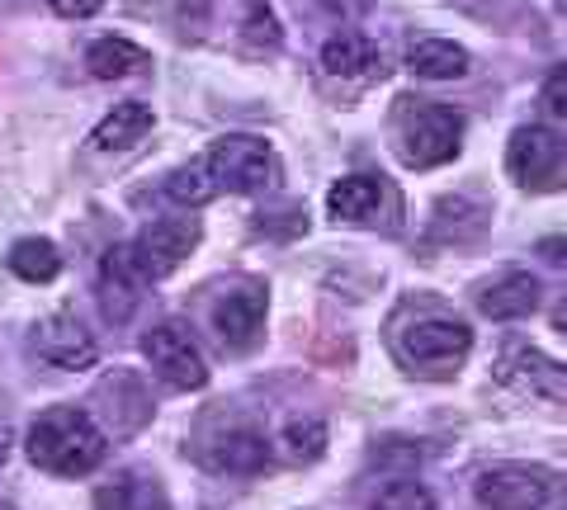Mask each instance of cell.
Listing matches in <instances>:
<instances>
[{
    "label": "cell",
    "mask_w": 567,
    "mask_h": 510,
    "mask_svg": "<svg viewBox=\"0 0 567 510\" xmlns=\"http://www.w3.org/2000/svg\"><path fill=\"white\" fill-rule=\"evenodd\" d=\"M24 449H29L33 468L52 472V478H85V472H95L104 464L110 439H104V430L91 420V412L52 407V412H43L39 420H33Z\"/></svg>",
    "instance_id": "obj_1"
},
{
    "label": "cell",
    "mask_w": 567,
    "mask_h": 510,
    "mask_svg": "<svg viewBox=\"0 0 567 510\" xmlns=\"http://www.w3.org/2000/svg\"><path fill=\"white\" fill-rule=\"evenodd\" d=\"M199 166L218 195L223 189H233V195H260V189H270L279 180V156L270 152V143H260L251 133H233L223 143H213L199 156Z\"/></svg>",
    "instance_id": "obj_2"
},
{
    "label": "cell",
    "mask_w": 567,
    "mask_h": 510,
    "mask_svg": "<svg viewBox=\"0 0 567 510\" xmlns=\"http://www.w3.org/2000/svg\"><path fill=\"white\" fill-rule=\"evenodd\" d=\"M398 123H402V162L416 170L445 166L458 152V137H464V114L435 100H402Z\"/></svg>",
    "instance_id": "obj_3"
},
{
    "label": "cell",
    "mask_w": 567,
    "mask_h": 510,
    "mask_svg": "<svg viewBox=\"0 0 567 510\" xmlns=\"http://www.w3.org/2000/svg\"><path fill=\"white\" fill-rule=\"evenodd\" d=\"M142 355H147V364L156 368V378L171 383V388L181 393H194L208 383V364L199 355V345L189 341V331L181 326H152L147 336H142Z\"/></svg>",
    "instance_id": "obj_4"
},
{
    "label": "cell",
    "mask_w": 567,
    "mask_h": 510,
    "mask_svg": "<svg viewBox=\"0 0 567 510\" xmlns=\"http://www.w3.org/2000/svg\"><path fill=\"white\" fill-rule=\"evenodd\" d=\"M194 246H199V222L194 218H156L137 232L133 256H137V266L152 284V279H166V274L181 270Z\"/></svg>",
    "instance_id": "obj_5"
},
{
    "label": "cell",
    "mask_w": 567,
    "mask_h": 510,
    "mask_svg": "<svg viewBox=\"0 0 567 510\" xmlns=\"http://www.w3.org/2000/svg\"><path fill=\"white\" fill-rule=\"evenodd\" d=\"M473 350V331L450 316H421V322L398 331V355L416 368L431 364H458Z\"/></svg>",
    "instance_id": "obj_6"
},
{
    "label": "cell",
    "mask_w": 567,
    "mask_h": 510,
    "mask_svg": "<svg viewBox=\"0 0 567 510\" xmlns=\"http://www.w3.org/2000/svg\"><path fill=\"white\" fill-rule=\"evenodd\" d=\"M492 374H496V383H506V388H516V393L544 397V402H567V364L548 360L535 345H506Z\"/></svg>",
    "instance_id": "obj_7"
},
{
    "label": "cell",
    "mask_w": 567,
    "mask_h": 510,
    "mask_svg": "<svg viewBox=\"0 0 567 510\" xmlns=\"http://www.w3.org/2000/svg\"><path fill=\"white\" fill-rule=\"evenodd\" d=\"M473 491L483 510H544L548 497H554V478L539 468L502 464V468H487Z\"/></svg>",
    "instance_id": "obj_8"
},
{
    "label": "cell",
    "mask_w": 567,
    "mask_h": 510,
    "mask_svg": "<svg viewBox=\"0 0 567 510\" xmlns=\"http://www.w3.org/2000/svg\"><path fill=\"white\" fill-rule=\"evenodd\" d=\"M563 166V143L554 128H539V123H529V128H516L506 143V170L516 185H544L548 175Z\"/></svg>",
    "instance_id": "obj_9"
},
{
    "label": "cell",
    "mask_w": 567,
    "mask_h": 510,
    "mask_svg": "<svg viewBox=\"0 0 567 510\" xmlns=\"http://www.w3.org/2000/svg\"><path fill=\"white\" fill-rule=\"evenodd\" d=\"M33 345H39V355L48 364H58V368H91L95 355H100V345L95 336L85 331L71 312H58V316H43L39 322V336H33Z\"/></svg>",
    "instance_id": "obj_10"
},
{
    "label": "cell",
    "mask_w": 567,
    "mask_h": 510,
    "mask_svg": "<svg viewBox=\"0 0 567 510\" xmlns=\"http://www.w3.org/2000/svg\"><path fill=\"white\" fill-rule=\"evenodd\" d=\"M147 284V274H142L133 246H114V251H104L100 260V293H104V312L114 316V322H123L133 308H137V289Z\"/></svg>",
    "instance_id": "obj_11"
},
{
    "label": "cell",
    "mask_w": 567,
    "mask_h": 510,
    "mask_svg": "<svg viewBox=\"0 0 567 510\" xmlns=\"http://www.w3.org/2000/svg\"><path fill=\"white\" fill-rule=\"evenodd\" d=\"M213 322H218L223 341L233 350H251L260 341V326H265V293L260 289H237L227 293L218 312H213Z\"/></svg>",
    "instance_id": "obj_12"
},
{
    "label": "cell",
    "mask_w": 567,
    "mask_h": 510,
    "mask_svg": "<svg viewBox=\"0 0 567 510\" xmlns=\"http://www.w3.org/2000/svg\"><path fill=\"white\" fill-rule=\"evenodd\" d=\"M477 308H483V316H492V322H520V316L539 308V279L525 270H511L483 289Z\"/></svg>",
    "instance_id": "obj_13"
},
{
    "label": "cell",
    "mask_w": 567,
    "mask_h": 510,
    "mask_svg": "<svg viewBox=\"0 0 567 510\" xmlns=\"http://www.w3.org/2000/svg\"><path fill=\"white\" fill-rule=\"evenodd\" d=\"M152 123H156V118H152V104H142V100L114 104V110L95 123L91 147H95V152H123V147H137L142 137L152 133Z\"/></svg>",
    "instance_id": "obj_14"
},
{
    "label": "cell",
    "mask_w": 567,
    "mask_h": 510,
    "mask_svg": "<svg viewBox=\"0 0 567 510\" xmlns=\"http://www.w3.org/2000/svg\"><path fill=\"white\" fill-rule=\"evenodd\" d=\"M468 66L473 58L450 39H421L406 52V72L425 81H458V76H468Z\"/></svg>",
    "instance_id": "obj_15"
},
{
    "label": "cell",
    "mask_w": 567,
    "mask_h": 510,
    "mask_svg": "<svg viewBox=\"0 0 567 510\" xmlns=\"http://www.w3.org/2000/svg\"><path fill=\"white\" fill-rule=\"evenodd\" d=\"M265 459H270V445H265V435L256 426L227 430V435H218V445L208 449V464L223 472H260Z\"/></svg>",
    "instance_id": "obj_16"
},
{
    "label": "cell",
    "mask_w": 567,
    "mask_h": 510,
    "mask_svg": "<svg viewBox=\"0 0 567 510\" xmlns=\"http://www.w3.org/2000/svg\"><path fill=\"white\" fill-rule=\"evenodd\" d=\"M85 66L100 76V81H123V76H137L152 66V52L137 48L128 39H95L91 52H85Z\"/></svg>",
    "instance_id": "obj_17"
},
{
    "label": "cell",
    "mask_w": 567,
    "mask_h": 510,
    "mask_svg": "<svg viewBox=\"0 0 567 510\" xmlns=\"http://www.w3.org/2000/svg\"><path fill=\"white\" fill-rule=\"evenodd\" d=\"M379 204H383V185L374 180V175H346V180H336L331 195H327L331 218H346V222L374 218Z\"/></svg>",
    "instance_id": "obj_18"
},
{
    "label": "cell",
    "mask_w": 567,
    "mask_h": 510,
    "mask_svg": "<svg viewBox=\"0 0 567 510\" xmlns=\"http://www.w3.org/2000/svg\"><path fill=\"white\" fill-rule=\"evenodd\" d=\"M322 66L331 76H364L379 66V43L369 33H336L322 43Z\"/></svg>",
    "instance_id": "obj_19"
},
{
    "label": "cell",
    "mask_w": 567,
    "mask_h": 510,
    "mask_svg": "<svg viewBox=\"0 0 567 510\" xmlns=\"http://www.w3.org/2000/svg\"><path fill=\"white\" fill-rule=\"evenodd\" d=\"M10 270L20 274L24 284H48V279L62 274V256L48 237H24V241H14V251H10Z\"/></svg>",
    "instance_id": "obj_20"
},
{
    "label": "cell",
    "mask_w": 567,
    "mask_h": 510,
    "mask_svg": "<svg viewBox=\"0 0 567 510\" xmlns=\"http://www.w3.org/2000/svg\"><path fill=\"white\" fill-rule=\"evenodd\" d=\"M95 510H171L166 491L142 478H118L95 491Z\"/></svg>",
    "instance_id": "obj_21"
},
{
    "label": "cell",
    "mask_w": 567,
    "mask_h": 510,
    "mask_svg": "<svg viewBox=\"0 0 567 510\" xmlns=\"http://www.w3.org/2000/svg\"><path fill=\"white\" fill-rule=\"evenodd\" d=\"M279 445L293 464H312V459H322V449H327V426L317 416H293L289 426H284Z\"/></svg>",
    "instance_id": "obj_22"
},
{
    "label": "cell",
    "mask_w": 567,
    "mask_h": 510,
    "mask_svg": "<svg viewBox=\"0 0 567 510\" xmlns=\"http://www.w3.org/2000/svg\"><path fill=\"white\" fill-rule=\"evenodd\" d=\"M374 510H435V497L421 482L398 478V482H388L374 497Z\"/></svg>",
    "instance_id": "obj_23"
},
{
    "label": "cell",
    "mask_w": 567,
    "mask_h": 510,
    "mask_svg": "<svg viewBox=\"0 0 567 510\" xmlns=\"http://www.w3.org/2000/svg\"><path fill=\"white\" fill-rule=\"evenodd\" d=\"M246 33H251L256 43H265V48H279V20H275V10L265 6V0H246Z\"/></svg>",
    "instance_id": "obj_24"
},
{
    "label": "cell",
    "mask_w": 567,
    "mask_h": 510,
    "mask_svg": "<svg viewBox=\"0 0 567 510\" xmlns=\"http://www.w3.org/2000/svg\"><path fill=\"white\" fill-rule=\"evenodd\" d=\"M544 104H548V110H554L558 118H567V66L548 72V81H544Z\"/></svg>",
    "instance_id": "obj_25"
},
{
    "label": "cell",
    "mask_w": 567,
    "mask_h": 510,
    "mask_svg": "<svg viewBox=\"0 0 567 510\" xmlns=\"http://www.w3.org/2000/svg\"><path fill=\"white\" fill-rule=\"evenodd\" d=\"M62 20H91L95 10H104V0H48Z\"/></svg>",
    "instance_id": "obj_26"
},
{
    "label": "cell",
    "mask_w": 567,
    "mask_h": 510,
    "mask_svg": "<svg viewBox=\"0 0 567 510\" xmlns=\"http://www.w3.org/2000/svg\"><path fill=\"white\" fill-rule=\"evenodd\" d=\"M10 449H14V430H10V420H0V464L10 459Z\"/></svg>",
    "instance_id": "obj_27"
},
{
    "label": "cell",
    "mask_w": 567,
    "mask_h": 510,
    "mask_svg": "<svg viewBox=\"0 0 567 510\" xmlns=\"http://www.w3.org/2000/svg\"><path fill=\"white\" fill-rule=\"evenodd\" d=\"M554 331H558V336H567V298L554 308Z\"/></svg>",
    "instance_id": "obj_28"
}]
</instances>
